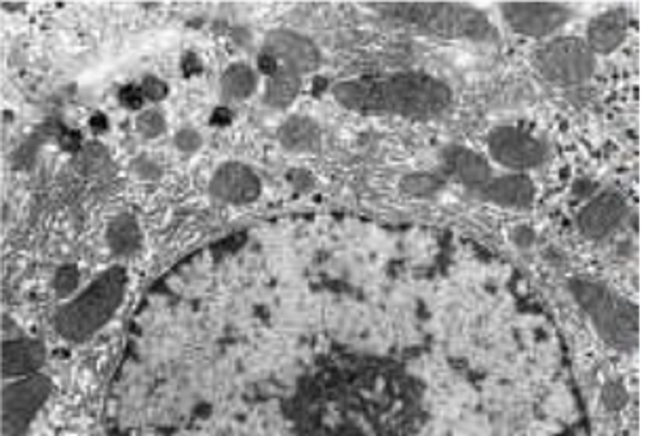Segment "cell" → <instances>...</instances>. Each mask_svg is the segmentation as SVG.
Masks as SVG:
<instances>
[{"label": "cell", "mask_w": 650, "mask_h": 436, "mask_svg": "<svg viewBox=\"0 0 650 436\" xmlns=\"http://www.w3.org/2000/svg\"><path fill=\"white\" fill-rule=\"evenodd\" d=\"M602 398H604L607 407L614 412V409L626 407V403H628V390H626V386H623L621 382H609V384L604 386Z\"/></svg>", "instance_id": "25"}, {"label": "cell", "mask_w": 650, "mask_h": 436, "mask_svg": "<svg viewBox=\"0 0 650 436\" xmlns=\"http://www.w3.org/2000/svg\"><path fill=\"white\" fill-rule=\"evenodd\" d=\"M106 245L115 258L129 259L142 249V228L138 219L129 214H121L110 219L106 228Z\"/></svg>", "instance_id": "18"}, {"label": "cell", "mask_w": 650, "mask_h": 436, "mask_svg": "<svg viewBox=\"0 0 650 436\" xmlns=\"http://www.w3.org/2000/svg\"><path fill=\"white\" fill-rule=\"evenodd\" d=\"M628 214L630 209L626 199L614 190H607L591 197L590 202L579 211L577 226L583 237L602 240L621 228Z\"/></svg>", "instance_id": "12"}, {"label": "cell", "mask_w": 650, "mask_h": 436, "mask_svg": "<svg viewBox=\"0 0 650 436\" xmlns=\"http://www.w3.org/2000/svg\"><path fill=\"white\" fill-rule=\"evenodd\" d=\"M501 16L513 32L548 39L572 20V9L562 2H503Z\"/></svg>", "instance_id": "9"}, {"label": "cell", "mask_w": 650, "mask_h": 436, "mask_svg": "<svg viewBox=\"0 0 650 436\" xmlns=\"http://www.w3.org/2000/svg\"><path fill=\"white\" fill-rule=\"evenodd\" d=\"M258 89V75L247 63H233L224 70L220 91L226 100H249Z\"/></svg>", "instance_id": "19"}, {"label": "cell", "mask_w": 650, "mask_h": 436, "mask_svg": "<svg viewBox=\"0 0 650 436\" xmlns=\"http://www.w3.org/2000/svg\"><path fill=\"white\" fill-rule=\"evenodd\" d=\"M263 51L285 72L305 77L322 66V51L313 40L294 30H273L266 34Z\"/></svg>", "instance_id": "10"}, {"label": "cell", "mask_w": 650, "mask_h": 436, "mask_svg": "<svg viewBox=\"0 0 650 436\" xmlns=\"http://www.w3.org/2000/svg\"><path fill=\"white\" fill-rule=\"evenodd\" d=\"M289 181L294 184V188H298V190H313V184H315V179L313 176L308 174V171H294V174H289Z\"/></svg>", "instance_id": "28"}, {"label": "cell", "mask_w": 650, "mask_h": 436, "mask_svg": "<svg viewBox=\"0 0 650 436\" xmlns=\"http://www.w3.org/2000/svg\"><path fill=\"white\" fill-rule=\"evenodd\" d=\"M140 91H142L144 100L150 101L165 100L167 93H169L167 85H165L161 79H157V77H146V79L140 82Z\"/></svg>", "instance_id": "26"}, {"label": "cell", "mask_w": 650, "mask_h": 436, "mask_svg": "<svg viewBox=\"0 0 650 436\" xmlns=\"http://www.w3.org/2000/svg\"><path fill=\"white\" fill-rule=\"evenodd\" d=\"M446 181L437 174H412L402 179L400 188L407 197L414 199H433L435 195H440L444 190Z\"/></svg>", "instance_id": "21"}, {"label": "cell", "mask_w": 650, "mask_h": 436, "mask_svg": "<svg viewBox=\"0 0 650 436\" xmlns=\"http://www.w3.org/2000/svg\"><path fill=\"white\" fill-rule=\"evenodd\" d=\"M480 199L492 202L496 207L505 209H529L536 197V188L532 179L524 174H509L501 178L490 179L486 188L477 195Z\"/></svg>", "instance_id": "16"}, {"label": "cell", "mask_w": 650, "mask_h": 436, "mask_svg": "<svg viewBox=\"0 0 650 436\" xmlns=\"http://www.w3.org/2000/svg\"><path fill=\"white\" fill-rule=\"evenodd\" d=\"M534 68L553 85L572 87L590 80L595 72V56L588 42L577 37L549 40L534 53Z\"/></svg>", "instance_id": "6"}, {"label": "cell", "mask_w": 650, "mask_h": 436, "mask_svg": "<svg viewBox=\"0 0 650 436\" xmlns=\"http://www.w3.org/2000/svg\"><path fill=\"white\" fill-rule=\"evenodd\" d=\"M127 270L112 266L93 278L77 298L66 301L53 317V327L66 341L82 344L100 334L115 318L127 294Z\"/></svg>", "instance_id": "3"}, {"label": "cell", "mask_w": 650, "mask_h": 436, "mask_svg": "<svg viewBox=\"0 0 650 436\" xmlns=\"http://www.w3.org/2000/svg\"><path fill=\"white\" fill-rule=\"evenodd\" d=\"M174 143H176V148H178L183 155H195V152L204 146V138H201V133H199L197 129L186 127V129H180V131L176 133Z\"/></svg>", "instance_id": "24"}, {"label": "cell", "mask_w": 650, "mask_h": 436, "mask_svg": "<svg viewBox=\"0 0 650 436\" xmlns=\"http://www.w3.org/2000/svg\"><path fill=\"white\" fill-rule=\"evenodd\" d=\"M332 93L334 100L351 112L410 120L440 119L454 100L446 80L435 79L425 72H395L343 80L332 89Z\"/></svg>", "instance_id": "2"}, {"label": "cell", "mask_w": 650, "mask_h": 436, "mask_svg": "<svg viewBox=\"0 0 650 436\" xmlns=\"http://www.w3.org/2000/svg\"><path fill=\"white\" fill-rule=\"evenodd\" d=\"M51 393L53 384L42 374L11 379L2 388V435H26Z\"/></svg>", "instance_id": "7"}, {"label": "cell", "mask_w": 650, "mask_h": 436, "mask_svg": "<svg viewBox=\"0 0 650 436\" xmlns=\"http://www.w3.org/2000/svg\"><path fill=\"white\" fill-rule=\"evenodd\" d=\"M630 34V18L623 9H610L607 13H600L588 26V47L593 56H610L614 53Z\"/></svg>", "instance_id": "14"}, {"label": "cell", "mask_w": 650, "mask_h": 436, "mask_svg": "<svg viewBox=\"0 0 650 436\" xmlns=\"http://www.w3.org/2000/svg\"><path fill=\"white\" fill-rule=\"evenodd\" d=\"M444 162H446V169L452 174V178L461 181L467 190H473L475 195H480L490 184V179L494 178L490 162L482 155L473 152L471 148H465V146L447 148Z\"/></svg>", "instance_id": "15"}, {"label": "cell", "mask_w": 650, "mask_h": 436, "mask_svg": "<svg viewBox=\"0 0 650 436\" xmlns=\"http://www.w3.org/2000/svg\"><path fill=\"white\" fill-rule=\"evenodd\" d=\"M134 171L138 174V178L146 179V181H152V179H157L161 176L159 165L152 162L150 159H146V157L134 162Z\"/></svg>", "instance_id": "27"}, {"label": "cell", "mask_w": 650, "mask_h": 436, "mask_svg": "<svg viewBox=\"0 0 650 436\" xmlns=\"http://www.w3.org/2000/svg\"><path fill=\"white\" fill-rule=\"evenodd\" d=\"M47 360V348L35 337H13L2 341V376L7 379L37 376Z\"/></svg>", "instance_id": "13"}, {"label": "cell", "mask_w": 650, "mask_h": 436, "mask_svg": "<svg viewBox=\"0 0 650 436\" xmlns=\"http://www.w3.org/2000/svg\"><path fill=\"white\" fill-rule=\"evenodd\" d=\"M277 138L287 152H296V155L317 152L322 148L319 125L308 117H303V115H296V117H289L285 120L284 125L279 127Z\"/></svg>", "instance_id": "17"}, {"label": "cell", "mask_w": 650, "mask_h": 436, "mask_svg": "<svg viewBox=\"0 0 650 436\" xmlns=\"http://www.w3.org/2000/svg\"><path fill=\"white\" fill-rule=\"evenodd\" d=\"M569 289L604 344L619 353L638 348L640 313L633 301L593 278H574L570 280Z\"/></svg>", "instance_id": "4"}, {"label": "cell", "mask_w": 650, "mask_h": 436, "mask_svg": "<svg viewBox=\"0 0 650 436\" xmlns=\"http://www.w3.org/2000/svg\"><path fill=\"white\" fill-rule=\"evenodd\" d=\"M209 197L224 205H252L263 195L258 174L244 162H224L209 179Z\"/></svg>", "instance_id": "11"}, {"label": "cell", "mask_w": 650, "mask_h": 436, "mask_svg": "<svg viewBox=\"0 0 650 436\" xmlns=\"http://www.w3.org/2000/svg\"><path fill=\"white\" fill-rule=\"evenodd\" d=\"M136 129L144 139L161 138L162 133L167 131V120L159 110H144L136 119Z\"/></svg>", "instance_id": "23"}, {"label": "cell", "mask_w": 650, "mask_h": 436, "mask_svg": "<svg viewBox=\"0 0 650 436\" xmlns=\"http://www.w3.org/2000/svg\"><path fill=\"white\" fill-rule=\"evenodd\" d=\"M487 152L494 162L508 167L513 174H526L548 159V146L543 139L511 125L490 131Z\"/></svg>", "instance_id": "8"}, {"label": "cell", "mask_w": 650, "mask_h": 436, "mask_svg": "<svg viewBox=\"0 0 650 436\" xmlns=\"http://www.w3.org/2000/svg\"><path fill=\"white\" fill-rule=\"evenodd\" d=\"M301 91H303V79L292 72L279 70L277 75L266 80L265 103L275 110H287L294 101L298 100Z\"/></svg>", "instance_id": "20"}, {"label": "cell", "mask_w": 650, "mask_h": 436, "mask_svg": "<svg viewBox=\"0 0 650 436\" xmlns=\"http://www.w3.org/2000/svg\"><path fill=\"white\" fill-rule=\"evenodd\" d=\"M81 285V272L77 266L72 264H66L56 270L53 275V280H51V287L56 291V296L61 299L70 298Z\"/></svg>", "instance_id": "22"}, {"label": "cell", "mask_w": 650, "mask_h": 436, "mask_svg": "<svg viewBox=\"0 0 650 436\" xmlns=\"http://www.w3.org/2000/svg\"><path fill=\"white\" fill-rule=\"evenodd\" d=\"M385 18L444 39L494 40L496 30L486 16L461 2H376Z\"/></svg>", "instance_id": "5"}, {"label": "cell", "mask_w": 650, "mask_h": 436, "mask_svg": "<svg viewBox=\"0 0 650 436\" xmlns=\"http://www.w3.org/2000/svg\"><path fill=\"white\" fill-rule=\"evenodd\" d=\"M425 393L388 358L341 355L308 371L285 400L301 436H418Z\"/></svg>", "instance_id": "1"}]
</instances>
